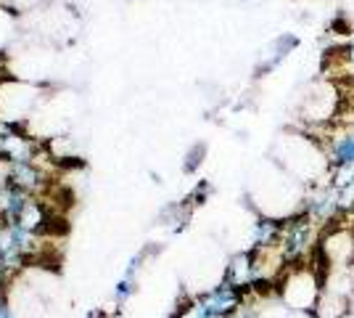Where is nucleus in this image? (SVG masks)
I'll use <instances>...</instances> for the list:
<instances>
[{
  "instance_id": "obj_1",
  "label": "nucleus",
  "mask_w": 354,
  "mask_h": 318,
  "mask_svg": "<svg viewBox=\"0 0 354 318\" xmlns=\"http://www.w3.org/2000/svg\"><path fill=\"white\" fill-rule=\"evenodd\" d=\"M275 162L283 167L286 175H291L299 183H325L330 181V162L323 143L310 136L286 133L275 143Z\"/></svg>"
},
{
  "instance_id": "obj_2",
  "label": "nucleus",
  "mask_w": 354,
  "mask_h": 318,
  "mask_svg": "<svg viewBox=\"0 0 354 318\" xmlns=\"http://www.w3.org/2000/svg\"><path fill=\"white\" fill-rule=\"evenodd\" d=\"M278 294L281 303L288 310L296 313H315L317 300L323 294V268L315 263V258L307 263H296L283 271L281 281H278Z\"/></svg>"
},
{
  "instance_id": "obj_3",
  "label": "nucleus",
  "mask_w": 354,
  "mask_h": 318,
  "mask_svg": "<svg viewBox=\"0 0 354 318\" xmlns=\"http://www.w3.org/2000/svg\"><path fill=\"white\" fill-rule=\"evenodd\" d=\"M320 233H323V226H317L304 210H299L296 215H288L283 220V233L281 242H278L286 263L296 265V263H307V260L315 258Z\"/></svg>"
},
{
  "instance_id": "obj_4",
  "label": "nucleus",
  "mask_w": 354,
  "mask_h": 318,
  "mask_svg": "<svg viewBox=\"0 0 354 318\" xmlns=\"http://www.w3.org/2000/svg\"><path fill=\"white\" fill-rule=\"evenodd\" d=\"M315 263L330 271V268H354V228L346 223H330L323 228L320 242L315 249Z\"/></svg>"
},
{
  "instance_id": "obj_5",
  "label": "nucleus",
  "mask_w": 354,
  "mask_h": 318,
  "mask_svg": "<svg viewBox=\"0 0 354 318\" xmlns=\"http://www.w3.org/2000/svg\"><path fill=\"white\" fill-rule=\"evenodd\" d=\"M320 143H323L325 154H328L330 170L354 165V122H344L339 130H333Z\"/></svg>"
},
{
  "instance_id": "obj_6",
  "label": "nucleus",
  "mask_w": 354,
  "mask_h": 318,
  "mask_svg": "<svg viewBox=\"0 0 354 318\" xmlns=\"http://www.w3.org/2000/svg\"><path fill=\"white\" fill-rule=\"evenodd\" d=\"M333 114H336V88L328 82L312 85L310 93L304 96L301 117L310 122H328L333 120Z\"/></svg>"
},
{
  "instance_id": "obj_7",
  "label": "nucleus",
  "mask_w": 354,
  "mask_h": 318,
  "mask_svg": "<svg viewBox=\"0 0 354 318\" xmlns=\"http://www.w3.org/2000/svg\"><path fill=\"white\" fill-rule=\"evenodd\" d=\"M225 281H230L233 287L243 289V292H251L254 287V252L251 249L230 258L227 268H225Z\"/></svg>"
},
{
  "instance_id": "obj_8",
  "label": "nucleus",
  "mask_w": 354,
  "mask_h": 318,
  "mask_svg": "<svg viewBox=\"0 0 354 318\" xmlns=\"http://www.w3.org/2000/svg\"><path fill=\"white\" fill-rule=\"evenodd\" d=\"M352 308V297L323 289V294L317 300V308H315V318H346Z\"/></svg>"
},
{
  "instance_id": "obj_9",
  "label": "nucleus",
  "mask_w": 354,
  "mask_h": 318,
  "mask_svg": "<svg viewBox=\"0 0 354 318\" xmlns=\"http://www.w3.org/2000/svg\"><path fill=\"white\" fill-rule=\"evenodd\" d=\"M283 233V220L281 218H270L262 215L254 228H251V247H272V244L281 242Z\"/></svg>"
},
{
  "instance_id": "obj_10",
  "label": "nucleus",
  "mask_w": 354,
  "mask_h": 318,
  "mask_svg": "<svg viewBox=\"0 0 354 318\" xmlns=\"http://www.w3.org/2000/svg\"><path fill=\"white\" fill-rule=\"evenodd\" d=\"M336 56H339V61L344 64V72H346V75H354V37L341 48Z\"/></svg>"
}]
</instances>
